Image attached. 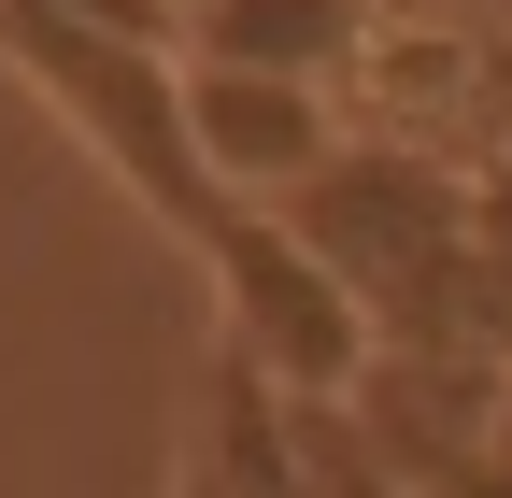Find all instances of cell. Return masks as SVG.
<instances>
[{"label": "cell", "instance_id": "obj_1", "mask_svg": "<svg viewBox=\"0 0 512 498\" xmlns=\"http://www.w3.org/2000/svg\"><path fill=\"white\" fill-rule=\"evenodd\" d=\"M271 214L299 228V257L356 299L370 356H484L470 342V157L356 129L313 185H285Z\"/></svg>", "mask_w": 512, "mask_h": 498}, {"label": "cell", "instance_id": "obj_7", "mask_svg": "<svg viewBox=\"0 0 512 498\" xmlns=\"http://www.w3.org/2000/svg\"><path fill=\"white\" fill-rule=\"evenodd\" d=\"M29 15L100 29V43H171V57H185V0H29Z\"/></svg>", "mask_w": 512, "mask_h": 498}, {"label": "cell", "instance_id": "obj_5", "mask_svg": "<svg viewBox=\"0 0 512 498\" xmlns=\"http://www.w3.org/2000/svg\"><path fill=\"white\" fill-rule=\"evenodd\" d=\"M370 29H384V0H185V57L285 72V86H342Z\"/></svg>", "mask_w": 512, "mask_h": 498}, {"label": "cell", "instance_id": "obj_3", "mask_svg": "<svg viewBox=\"0 0 512 498\" xmlns=\"http://www.w3.org/2000/svg\"><path fill=\"white\" fill-rule=\"evenodd\" d=\"M200 271H214V299H228V356L256 370V385H285V399H342L356 370H370L356 299L299 257V228H285V214H242Z\"/></svg>", "mask_w": 512, "mask_h": 498}, {"label": "cell", "instance_id": "obj_9", "mask_svg": "<svg viewBox=\"0 0 512 498\" xmlns=\"http://www.w3.org/2000/svg\"><path fill=\"white\" fill-rule=\"evenodd\" d=\"M484 456L512 470V370H498V413H484Z\"/></svg>", "mask_w": 512, "mask_h": 498}, {"label": "cell", "instance_id": "obj_8", "mask_svg": "<svg viewBox=\"0 0 512 498\" xmlns=\"http://www.w3.org/2000/svg\"><path fill=\"white\" fill-rule=\"evenodd\" d=\"M413 498H512V470H498V456H456V470H427Z\"/></svg>", "mask_w": 512, "mask_h": 498}, {"label": "cell", "instance_id": "obj_10", "mask_svg": "<svg viewBox=\"0 0 512 498\" xmlns=\"http://www.w3.org/2000/svg\"><path fill=\"white\" fill-rule=\"evenodd\" d=\"M185 498H228V484H214V470H185Z\"/></svg>", "mask_w": 512, "mask_h": 498}, {"label": "cell", "instance_id": "obj_2", "mask_svg": "<svg viewBox=\"0 0 512 498\" xmlns=\"http://www.w3.org/2000/svg\"><path fill=\"white\" fill-rule=\"evenodd\" d=\"M0 72H15L29 100L72 114L86 157L185 242V257H214V242L256 214V200L214 185L200 129H185V57H171V43H100V29H57V15H29V0H0Z\"/></svg>", "mask_w": 512, "mask_h": 498}, {"label": "cell", "instance_id": "obj_6", "mask_svg": "<svg viewBox=\"0 0 512 498\" xmlns=\"http://www.w3.org/2000/svg\"><path fill=\"white\" fill-rule=\"evenodd\" d=\"M470 342L512 356V143L470 171Z\"/></svg>", "mask_w": 512, "mask_h": 498}, {"label": "cell", "instance_id": "obj_4", "mask_svg": "<svg viewBox=\"0 0 512 498\" xmlns=\"http://www.w3.org/2000/svg\"><path fill=\"white\" fill-rule=\"evenodd\" d=\"M185 129H200V157H214V185H228V200H256V214H271L285 185H313V171L356 143V114H342V86H285V72L185 57Z\"/></svg>", "mask_w": 512, "mask_h": 498}]
</instances>
